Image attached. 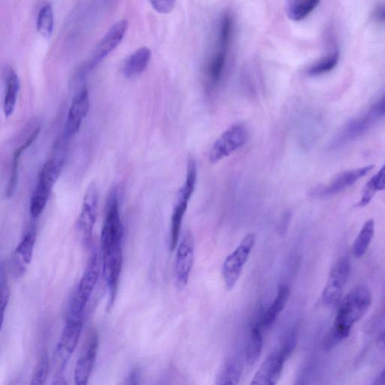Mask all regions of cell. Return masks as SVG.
<instances>
[{
    "label": "cell",
    "instance_id": "cell-31",
    "mask_svg": "<svg viewBox=\"0 0 385 385\" xmlns=\"http://www.w3.org/2000/svg\"><path fill=\"white\" fill-rule=\"evenodd\" d=\"M49 366V358L47 354H44L41 357L37 363L36 369L34 372L33 378H32L31 384H44L48 378Z\"/></svg>",
    "mask_w": 385,
    "mask_h": 385
},
{
    "label": "cell",
    "instance_id": "cell-14",
    "mask_svg": "<svg viewBox=\"0 0 385 385\" xmlns=\"http://www.w3.org/2000/svg\"><path fill=\"white\" fill-rule=\"evenodd\" d=\"M195 190V188L188 184H184L178 190L172 218H171L169 243L171 251H174L177 247L181 224H183L189 200Z\"/></svg>",
    "mask_w": 385,
    "mask_h": 385
},
{
    "label": "cell",
    "instance_id": "cell-18",
    "mask_svg": "<svg viewBox=\"0 0 385 385\" xmlns=\"http://www.w3.org/2000/svg\"><path fill=\"white\" fill-rule=\"evenodd\" d=\"M36 239V230L31 228L18 244L13 256L15 272L18 275L23 274L27 266L31 263Z\"/></svg>",
    "mask_w": 385,
    "mask_h": 385
},
{
    "label": "cell",
    "instance_id": "cell-11",
    "mask_svg": "<svg viewBox=\"0 0 385 385\" xmlns=\"http://www.w3.org/2000/svg\"><path fill=\"white\" fill-rule=\"evenodd\" d=\"M350 269V261L346 256L340 259L334 266L322 294L325 304L330 306L339 301L348 280Z\"/></svg>",
    "mask_w": 385,
    "mask_h": 385
},
{
    "label": "cell",
    "instance_id": "cell-12",
    "mask_svg": "<svg viewBox=\"0 0 385 385\" xmlns=\"http://www.w3.org/2000/svg\"><path fill=\"white\" fill-rule=\"evenodd\" d=\"M99 208V191L96 184L90 183L84 192L78 226L85 241L91 237L93 228L98 218Z\"/></svg>",
    "mask_w": 385,
    "mask_h": 385
},
{
    "label": "cell",
    "instance_id": "cell-17",
    "mask_svg": "<svg viewBox=\"0 0 385 385\" xmlns=\"http://www.w3.org/2000/svg\"><path fill=\"white\" fill-rule=\"evenodd\" d=\"M285 360L279 353L267 357L256 372L252 385H274L279 381Z\"/></svg>",
    "mask_w": 385,
    "mask_h": 385
},
{
    "label": "cell",
    "instance_id": "cell-16",
    "mask_svg": "<svg viewBox=\"0 0 385 385\" xmlns=\"http://www.w3.org/2000/svg\"><path fill=\"white\" fill-rule=\"evenodd\" d=\"M99 339L98 334H93L86 347L77 361L74 369V381L78 385L87 384L93 370L96 357H98Z\"/></svg>",
    "mask_w": 385,
    "mask_h": 385
},
{
    "label": "cell",
    "instance_id": "cell-4",
    "mask_svg": "<svg viewBox=\"0 0 385 385\" xmlns=\"http://www.w3.org/2000/svg\"><path fill=\"white\" fill-rule=\"evenodd\" d=\"M101 256L98 252H94L88 263L86 269L74 293L70 305L68 316L81 317L85 307L98 284L103 266Z\"/></svg>",
    "mask_w": 385,
    "mask_h": 385
},
{
    "label": "cell",
    "instance_id": "cell-22",
    "mask_svg": "<svg viewBox=\"0 0 385 385\" xmlns=\"http://www.w3.org/2000/svg\"><path fill=\"white\" fill-rule=\"evenodd\" d=\"M290 294V288L287 285H281L280 286L274 302L261 319L259 325L261 327L266 329L273 326L278 316L283 311Z\"/></svg>",
    "mask_w": 385,
    "mask_h": 385
},
{
    "label": "cell",
    "instance_id": "cell-23",
    "mask_svg": "<svg viewBox=\"0 0 385 385\" xmlns=\"http://www.w3.org/2000/svg\"><path fill=\"white\" fill-rule=\"evenodd\" d=\"M40 127H37L34 133L28 137L27 141L22 145L18 148L14 152L12 169H11V174L6 190V196L8 197H12L14 195L17 187L20 158L25 150L33 145L36 138L38 137Z\"/></svg>",
    "mask_w": 385,
    "mask_h": 385
},
{
    "label": "cell",
    "instance_id": "cell-26",
    "mask_svg": "<svg viewBox=\"0 0 385 385\" xmlns=\"http://www.w3.org/2000/svg\"><path fill=\"white\" fill-rule=\"evenodd\" d=\"M385 190V164L363 189L362 197L357 207H365L369 204L378 191Z\"/></svg>",
    "mask_w": 385,
    "mask_h": 385
},
{
    "label": "cell",
    "instance_id": "cell-24",
    "mask_svg": "<svg viewBox=\"0 0 385 385\" xmlns=\"http://www.w3.org/2000/svg\"><path fill=\"white\" fill-rule=\"evenodd\" d=\"M319 3L320 0H285V13L290 20H302L313 12Z\"/></svg>",
    "mask_w": 385,
    "mask_h": 385
},
{
    "label": "cell",
    "instance_id": "cell-9",
    "mask_svg": "<svg viewBox=\"0 0 385 385\" xmlns=\"http://www.w3.org/2000/svg\"><path fill=\"white\" fill-rule=\"evenodd\" d=\"M375 167L374 165L353 169L337 175L327 185H320L312 190L311 196L317 198L327 197L354 185L358 181L367 176Z\"/></svg>",
    "mask_w": 385,
    "mask_h": 385
},
{
    "label": "cell",
    "instance_id": "cell-3",
    "mask_svg": "<svg viewBox=\"0 0 385 385\" xmlns=\"http://www.w3.org/2000/svg\"><path fill=\"white\" fill-rule=\"evenodd\" d=\"M63 162L61 159H51L42 166L37 185L32 195L30 213L32 218L37 219L44 212L53 186L62 172Z\"/></svg>",
    "mask_w": 385,
    "mask_h": 385
},
{
    "label": "cell",
    "instance_id": "cell-32",
    "mask_svg": "<svg viewBox=\"0 0 385 385\" xmlns=\"http://www.w3.org/2000/svg\"><path fill=\"white\" fill-rule=\"evenodd\" d=\"M0 307H1V325L4 323V314L10 298V287L6 274L2 268L1 280H0Z\"/></svg>",
    "mask_w": 385,
    "mask_h": 385
},
{
    "label": "cell",
    "instance_id": "cell-6",
    "mask_svg": "<svg viewBox=\"0 0 385 385\" xmlns=\"http://www.w3.org/2000/svg\"><path fill=\"white\" fill-rule=\"evenodd\" d=\"M256 242L255 235L248 234L238 247L230 254L223 265V276L228 290H233L242 274Z\"/></svg>",
    "mask_w": 385,
    "mask_h": 385
},
{
    "label": "cell",
    "instance_id": "cell-33",
    "mask_svg": "<svg viewBox=\"0 0 385 385\" xmlns=\"http://www.w3.org/2000/svg\"><path fill=\"white\" fill-rule=\"evenodd\" d=\"M297 344V335L296 331L288 337L285 342L281 351L279 352L280 356L286 361L289 357L292 355L293 351L296 348Z\"/></svg>",
    "mask_w": 385,
    "mask_h": 385
},
{
    "label": "cell",
    "instance_id": "cell-15",
    "mask_svg": "<svg viewBox=\"0 0 385 385\" xmlns=\"http://www.w3.org/2000/svg\"><path fill=\"white\" fill-rule=\"evenodd\" d=\"M128 27V22L126 20L117 21L105 35L96 46L91 66L92 67L98 65L99 63L103 60L110 55L117 46H119L123 40Z\"/></svg>",
    "mask_w": 385,
    "mask_h": 385
},
{
    "label": "cell",
    "instance_id": "cell-37",
    "mask_svg": "<svg viewBox=\"0 0 385 385\" xmlns=\"http://www.w3.org/2000/svg\"><path fill=\"white\" fill-rule=\"evenodd\" d=\"M53 384H67V382L65 380V378H64L62 376L61 373H58V375L56 376L55 379H53Z\"/></svg>",
    "mask_w": 385,
    "mask_h": 385
},
{
    "label": "cell",
    "instance_id": "cell-36",
    "mask_svg": "<svg viewBox=\"0 0 385 385\" xmlns=\"http://www.w3.org/2000/svg\"><path fill=\"white\" fill-rule=\"evenodd\" d=\"M377 346L379 348L384 352H385V330L384 332L379 336L378 341H377Z\"/></svg>",
    "mask_w": 385,
    "mask_h": 385
},
{
    "label": "cell",
    "instance_id": "cell-25",
    "mask_svg": "<svg viewBox=\"0 0 385 385\" xmlns=\"http://www.w3.org/2000/svg\"><path fill=\"white\" fill-rule=\"evenodd\" d=\"M243 367L241 360L231 358L223 365L216 379L217 384L235 385L239 384L242 375Z\"/></svg>",
    "mask_w": 385,
    "mask_h": 385
},
{
    "label": "cell",
    "instance_id": "cell-19",
    "mask_svg": "<svg viewBox=\"0 0 385 385\" xmlns=\"http://www.w3.org/2000/svg\"><path fill=\"white\" fill-rule=\"evenodd\" d=\"M20 89L18 74L13 68H8L5 74V93L4 112L6 117L12 115L15 110Z\"/></svg>",
    "mask_w": 385,
    "mask_h": 385
},
{
    "label": "cell",
    "instance_id": "cell-34",
    "mask_svg": "<svg viewBox=\"0 0 385 385\" xmlns=\"http://www.w3.org/2000/svg\"><path fill=\"white\" fill-rule=\"evenodd\" d=\"M154 9L160 14H169L173 12L176 0H150Z\"/></svg>",
    "mask_w": 385,
    "mask_h": 385
},
{
    "label": "cell",
    "instance_id": "cell-35",
    "mask_svg": "<svg viewBox=\"0 0 385 385\" xmlns=\"http://www.w3.org/2000/svg\"><path fill=\"white\" fill-rule=\"evenodd\" d=\"M374 17L381 23H385V3L378 7Z\"/></svg>",
    "mask_w": 385,
    "mask_h": 385
},
{
    "label": "cell",
    "instance_id": "cell-7",
    "mask_svg": "<svg viewBox=\"0 0 385 385\" xmlns=\"http://www.w3.org/2000/svg\"><path fill=\"white\" fill-rule=\"evenodd\" d=\"M83 328V317L68 316L63 329L56 352V361L59 372L65 369L67 363L76 351Z\"/></svg>",
    "mask_w": 385,
    "mask_h": 385
},
{
    "label": "cell",
    "instance_id": "cell-20",
    "mask_svg": "<svg viewBox=\"0 0 385 385\" xmlns=\"http://www.w3.org/2000/svg\"><path fill=\"white\" fill-rule=\"evenodd\" d=\"M229 47L218 44V49L213 53L207 67V77L211 88L220 83L226 69L228 49Z\"/></svg>",
    "mask_w": 385,
    "mask_h": 385
},
{
    "label": "cell",
    "instance_id": "cell-30",
    "mask_svg": "<svg viewBox=\"0 0 385 385\" xmlns=\"http://www.w3.org/2000/svg\"><path fill=\"white\" fill-rule=\"evenodd\" d=\"M37 30L45 39H49L53 30V13L50 4L44 6L39 11L37 19Z\"/></svg>",
    "mask_w": 385,
    "mask_h": 385
},
{
    "label": "cell",
    "instance_id": "cell-13",
    "mask_svg": "<svg viewBox=\"0 0 385 385\" xmlns=\"http://www.w3.org/2000/svg\"><path fill=\"white\" fill-rule=\"evenodd\" d=\"M89 109V93L87 89H84L74 96L71 103L65 127H64V138L70 140L79 131Z\"/></svg>",
    "mask_w": 385,
    "mask_h": 385
},
{
    "label": "cell",
    "instance_id": "cell-28",
    "mask_svg": "<svg viewBox=\"0 0 385 385\" xmlns=\"http://www.w3.org/2000/svg\"><path fill=\"white\" fill-rule=\"evenodd\" d=\"M263 349V336L259 325L253 327L245 348V360L253 366L261 357Z\"/></svg>",
    "mask_w": 385,
    "mask_h": 385
},
{
    "label": "cell",
    "instance_id": "cell-1",
    "mask_svg": "<svg viewBox=\"0 0 385 385\" xmlns=\"http://www.w3.org/2000/svg\"><path fill=\"white\" fill-rule=\"evenodd\" d=\"M371 303V293L365 287H358L348 294L341 304L334 327L325 339V348H332L346 339L352 327L365 316Z\"/></svg>",
    "mask_w": 385,
    "mask_h": 385
},
{
    "label": "cell",
    "instance_id": "cell-27",
    "mask_svg": "<svg viewBox=\"0 0 385 385\" xmlns=\"http://www.w3.org/2000/svg\"><path fill=\"white\" fill-rule=\"evenodd\" d=\"M375 233V221L373 219L367 220L358 234L353 245V253L356 258H361L368 250L369 246Z\"/></svg>",
    "mask_w": 385,
    "mask_h": 385
},
{
    "label": "cell",
    "instance_id": "cell-2",
    "mask_svg": "<svg viewBox=\"0 0 385 385\" xmlns=\"http://www.w3.org/2000/svg\"><path fill=\"white\" fill-rule=\"evenodd\" d=\"M117 190H112L107 201L100 237L103 255L123 248L124 228L120 216L119 194Z\"/></svg>",
    "mask_w": 385,
    "mask_h": 385
},
{
    "label": "cell",
    "instance_id": "cell-29",
    "mask_svg": "<svg viewBox=\"0 0 385 385\" xmlns=\"http://www.w3.org/2000/svg\"><path fill=\"white\" fill-rule=\"evenodd\" d=\"M339 60V53L334 51L325 57L320 58L307 70L309 77H319L332 71L336 68Z\"/></svg>",
    "mask_w": 385,
    "mask_h": 385
},
{
    "label": "cell",
    "instance_id": "cell-8",
    "mask_svg": "<svg viewBox=\"0 0 385 385\" xmlns=\"http://www.w3.org/2000/svg\"><path fill=\"white\" fill-rule=\"evenodd\" d=\"M248 140V131L242 125H234L224 131L214 143L209 159L216 164L223 158L227 157L244 145Z\"/></svg>",
    "mask_w": 385,
    "mask_h": 385
},
{
    "label": "cell",
    "instance_id": "cell-21",
    "mask_svg": "<svg viewBox=\"0 0 385 385\" xmlns=\"http://www.w3.org/2000/svg\"><path fill=\"white\" fill-rule=\"evenodd\" d=\"M152 58V51L147 47L137 49L128 58L123 66L126 78H133L143 73L148 67Z\"/></svg>",
    "mask_w": 385,
    "mask_h": 385
},
{
    "label": "cell",
    "instance_id": "cell-5",
    "mask_svg": "<svg viewBox=\"0 0 385 385\" xmlns=\"http://www.w3.org/2000/svg\"><path fill=\"white\" fill-rule=\"evenodd\" d=\"M385 115V95L366 112L351 120L342 130L334 141V145H341L355 140Z\"/></svg>",
    "mask_w": 385,
    "mask_h": 385
},
{
    "label": "cell",
    "instance_id": "cell-10",
    "mask_svg": "<svg viewBox=\"0 0 385 385\" xmlns=\"http://www.w3.org/2000/svg\"><path fill=\"white\" fill-rule=\"evenodd\" d=\"M195 241L194 235L188 231L180 242L175 262V280L177 287L184 289L188 282L195 262Z\"/></svg>",
    "mask_w": 385,
    "mask_h": 385
},
{
    "label": "cell",
    "instance_id": "cell-38",
    "mask_svg": "<svg viewBox=\"0 0 385 385\" xmlns=\"http://www.w3.org/2000/svg\"><path fill=\"white\" fill-rule=\"evenodd\" d=\"M380 381H385V369L383 370V372L381 374Z\"/></svg>",
    "mask_w": 385,
    "mask_h": 385
}]
</instances>
